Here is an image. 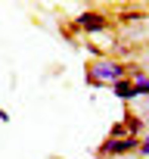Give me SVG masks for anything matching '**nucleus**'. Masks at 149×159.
Masks as SVG:
<instances>
[{
  "instance_id": "3",
  "label": "nucleus",
  "mask_w": 149,
  "mask_h": 159,
  "mask_svg": "<svg viewBox=\"0 0 149 159\" xmlns=\"http://www.w3.org/2000/svg\"><path fill=\"white\" fill-rule=\"evenodd\" d=\"M121 122L127 125V134H130V137H143V134L149 131V128H146V119L137 116V112H130L127 106H124V119H121Z\"/></svg>"
},
{
  "instance_id": "7",
  "label": "nucleus",
  "mask_w": 149,
  "mask_h": 159,
  "mask_svg": "<svg viewBox=\"0 0 149 159\" xmlns=\"http://www.w3.org/2000/svg\"><path fill=\"white\" fill-rule=\"evenodd\" d=\"M137 156H143V159H149V131L140 137V150H137Z\"/></svg>"
},
{
  "instance_id": "8",
  "label": "nucleus",
  "mask_w": 149,
  "mask_h": 159,
  "mask_svg": "<svg viewBox=\"0 0 149 159\" xmlns=\"http://www.w3.org/2000/svg\"><path fill=\"white\" fill-rule=\"evenodd\" d=\"M84 81H87V88H106V84L100 81V78H96L93 72H87V69H84Z\"/></svg>"
},
{
  "instance_id": "6",
  "label": "nucleus",
  "mask_w": 149,
  "mask_h": 159,
  "mask_svg": "<svg viewBox=\"0 0 149 159\" xmlns=\"http://www.w3.org/2000/svg\"><path fill=\"white\" fill-rule=\"evenodd\" d=\"M121 137H130V134H127V125H124V122H115V125L109 128V140H121Z\"/></svg>"
},
{
  "instance_id": "5",
  "label": "nucleus",
  "mask_w": 149,
  "mask_h": 159,
  "mask_svg": "<svg viewBox=\"0 0 149 159\" xmlns=\"http://www.w3.org/2000/svg\"><path fill=\"white\" fill-rule=\"evenodd\" d=\"M146 16H149L146 10H127V7H124V10L118 13V19H121V22H143Z\"/></svg>"
},
{
  "instance_id": "4",
  "label": "nucleus",
  "mask_w": 149,
  "mask_h": 159,
  "mask_svg": "<svg viewBox=\"0 0 149 159\" xmlns=\"http://www.w3.org/2000/svg\"><path fill=\"white\" fill-rule=\"evenodd\" d=\"M112 91H115V97L127 106L130 100H137V88H134V81H130V78H121V81H115L112 84Z\"/></svg>"
},
{
  "instance_id": "9",
  "label": "nucleus",
  "mask_w": 149,
  "mask_h": 159,
  "mask_svg": "<svg viewBox=\"0 0 149 159\" xmlns=\"http://www.w3.org/2000/svg\"><path fill=\"white\" fill-rule=\"evenodd\" d=\"M0 122H10V112L6 109H0Z\"/></svg>"
},
{
  "instance_id": "2",
  "label": "nucleus",
  "mask_w": 149,
  "mask_h": 159,
  "mask_svg": "<svg viewBox=\"0 0 149 159\" xmlns=\"http://www.w3.org/2000/svg\"><path fill=\"white\" fill-rule=\"evenodd\" d=\"M71 25L81 28V34H103V31L112 28V19L106 13H100V10H84V13H78L71 19Z\"/></svg>"
},
{
  "instance_id": "1",
  "label": "nucleus",
  "mask_w": 149,
  "mask_h": 159,
  "mask_svg": "<svg viewBox=\"0 0 149 159\" xmlns=\"http://www.w3.org/2000/svg\"><path fill=\"white\" fill-rule=\"evenodd\" d=\"M87 72H93L103 84H115V81H121V78H130L127 75V62H121V59H112V56H106V59H90L87 62Z\"/></svg>"
}]
</instances>
